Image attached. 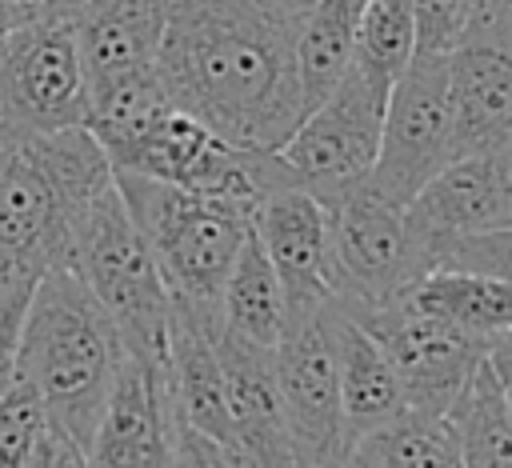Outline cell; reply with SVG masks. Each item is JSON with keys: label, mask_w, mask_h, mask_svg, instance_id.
I'll use <instances>...</instances> for the list:
<instances>
[{"label": "cell", "mask_w": 512, "mask_h": 468, "mask_svg": "<svg viewBox=\"0 0 512 468\" xmlns=\"http://www.w3.org/2000/svg\"><path fill=\"white\" fill-rule=\"evenodd\" d=\"M304 12L308 0H168L156 76L172 108L236 148L276 152L304 116Z\"/></svg>", "instance_id": "cell-1"}, {"label": "cell", "mask_w": 512, "mask_h": 468, "mask_svg": "<svg viewBox=\"0 0 512 468\" xmlns=\"http://www.w3.org/2000/svg\"><path fill=\"white\" fill-rule=\"evenodd\" d=\"M112 184V164L88 128L0 132V296L32 292L72 260L88 204Z\"/></svg>", "instance_id": "cell-2"}, {"label": "cell", "mask_w": 512, "mask_h": 468, "mask_svg": "<svg viewBox=\"0 0 512 468\" xmlns=\"http://www.w3.org/2000/svg\"><path fill=\"white\" fill-rule=\"evenodd\" d=\"M124 356L128 348L116 324L84 288L76 268H48L24 304L16 380H24L40 396L48 420L76 436L84 448Z\"/></svg>", "instance_id": "cell-3"}, {"label": "cell", "mask_w": 512, "mask_h": 468, "mask_svg": "<svg viewBox=\"0 0 512 468\" xmlns=\"http://www.w3.org/2000/svg\"><path fill=\"white\" fill-rule=\"evenodd\" d=\"M176 308L220 328V292L252 232V204L192 192L136 172H112Z\"/></svg>", "instance_id": "cell-4"}, {"label": "cell", "mask_w": 512, "mask_h": 468, "mask_svg": "<svg viewBox=\"0 0 512 468\" xmlns=\"http://www.w3.org/2000/svg\"><path fill=\"white\" fill-rule=\"evenodd\" d=\"M68 268H76L84 288L108 312L124 348L132 356L164 364L172 296H168V284H164L136 220L124 208L116 176L88 204V212L76 228V240H72Z\"/></svg>", "instance_id": "cell-5"}, {"label": "cell", "mask_w": 512, "mask_h": 468, "mask_svg": "<svg viewBox=\"0 0 512 468\" xmlns=\"http://www.w3.org/2000/svg\"><path fill=\"white\" fill-rule=\"evenodd\" d=\"M88 120V72L72 16L0 32V132H60Z\"/></svg>", "instance_id": "cell-6"}, {"label": "cell", "mask_w": 512, "mask_h": 468, "mask_svg": "<svg viewBox=\"0 0 512 468\" xmlns=\"http://www.w3.org/2000/svg\"><path fill=\"white\" fill-rule=\"evenodd\" d=\"M452 160H456V128L448 104V56L416 52L388 92L380 148L364 184L376 196L404 208Z\"/></svg>", "instance_id": "cell-7"}, {"label": "cell", "mask_w": 512, "mask_h": 468, "mask_svg": "<svg viewBox=\"0 0 512 468\" xmlns=\"http://www.w3.org/2000/svg\"><path fill=\"white\" fill-rule=\"evenodd\" d=\"M384 104L388 96H380L348 68L344 80L316 108H308L288 140L276 148L292 184L312 192L324 208L356 188L376 160Z\"/></svg>", "instance_id": "cell-8"}, {"label": "cell", "mask_w": 512, "mask_h": 468, "mask_svg": "<svg viewBox=\"0 0 512 468\" xmlns=\"http://www.w3.org/2000/svg\"><path fill=\"white\" fill-rule=\"evenodd\" d=\"M352 316L376 336V344L400 376L408 408L416 412L448 416L460 392L468 388L476 364L488 356V340L408 304L400 288L368 308H352Z\"/></svg>", "instance_id": "cell-9"}, {"label": "cell", "mask_w": 512, "mask_h": 468, "mask_svg": "<svg viewBox=\"0 0 512 468\" xmlns=\"http://www.w3.org/2000/svg\"><path fill=\"white\" fill-rule=\"evenodd\" d=\"M328 240L332 300L348 312L368 308L428 272L404 228V208L376 196L364 180L328 204Z\"/></svg>", "instance_id": "cell-10"}, {"label": "cell", "mask_w": 512, "mask_h": 468, "mask_svg": "<svg viewBox=\"0 0 512 468\" xmlns=\"http://www.w3.org/2000/svg\"><path fill=\"white\" fill-rule=\"evenodd\" d=\"M272 368L296 468H340L352 452V436L344 424L336 360L320 308L288 316L284 336L272 348Z\"/></svg>", "instance_id": "cell-11"}, {"label": "cell", "mask_w": 512, "mask_h": 468, "mask_svg": "<svg viewBox=\"0 0 512 468\" xmlns=\"http://www.w3.org/2000/svg\"><path fill=\"white\" fill-rule=\"evenodd\" d=\"M512 224V160L508 152H472L444 164L408 204L404 228L424 260L436 268V256L472 232Z\"/></svg>", "instance_id": "cell-12"}, {"label": "cell", "mask_w": 512, "mask_h": 468, "mask_svg": "<svg viewBox=\"0 0 512 468\" xmlns=\"http://www.w3.org/2000/svg\"><path fill=\"white\" fill-rule=\"evenodd\" d=\"M84 452L88 468H172L176 408L164 364L124 356Z\"/></svg>", "instance_id": "cell-13"}, {"label": "cell", "mask_w": 512, "mask_h": 468, "mask_svg": "<svg viewBox=\"0 0 512 468\" xmlns=\"http://www.w3.org/2000/svg\"><path fill=\"white\" fill-rule=\"evenodd\" d=\"M252 232L280 276L288 316L316 312L332 296L328 208L296 184H272L252 208Z\"/></svg>", "instance_id": "cell-14"}, {"label": "cell", "mask_w": 512, "mask_h": 468, "mask_svg": "<svg viewBox=\"0 0 512 468\" xmlns=\"http://www.w3.org/2000/svg\"><path fill=\"white\" fill-rule=\"evenodd\" d=\"M448 104L456 156L512 152V44L492 24H472L448 52Z\"/></svg>", "instance_id": "cell-15"}, {"label": "cell", "mask_w": 512, "mask_h": 468, "mask_svg": "<svg viewBox=\"0 0 512 468\" xmlns=\"http://www.w3.org/2000/svg\"><path fill=\"white\" fill-rule=\"evenodd\" d=\"M216 356L224 368V404H228V448L240 468H296L292 440L284 424V404L276 388L272 348L248 344L216 328Z\"/></svg>", "instance_id": "cell-16"}, {"label": "cell", "mask_w": 512, "mask_h": 468, "mask_svg": "<svg viewBox=\"0 0 512 468\" xmlns=\"http://www.w3.org/2000/svg\"><path fill=\"white\" fill-rule=\"evenodd\" d=\"M320 320H324V332L332 344L336 380H340V408H344V424H348V436L356 448L368 432L396 420L408 408V400H404V388H400L392 360L384 356L376 336L352 312H344L328 296L320 304Z\"/></svg>", "instance_id": "cell-17"}, {"label": "cell", "mask_w": 512, "mask_h": 468, "mask_svg": "<svg viewBox=\"0 0 512 468\" xmlns=\"http://www.w3.org/2000/svg\"><path fill=\"white\" fill-rule=\"evenodd\" d=\"M168 24V0H84L72 12V32L88 72V88L156 64Z\"/></svg>", "instance_id": "cell-18"}, {"label": "cell", "mask_w": 512, "mask_h": 468, "mask_svg": "<svg viewBox=\"0 0 512 468\" xmlns=\"http://www.w3.org/2000/svg\"><path fill=\"white\" fill-rule=\"evenodd\" d=\"M212 336H216L212 324L172 304L164 376H168L176 420L228 448L232 432H228V404H224V368H220Z\"/></svg>", "instance_id": "cell-19"}, {"label": "cell", "mask_w": 512, "mask_h": 468, "mask_svg": "<svg viewBox=\"0 0 512 468\" xmlns=\"http://www.w3.org/2000/svg\"><path fill=\"white\" fill-rule=\"evenodd\" d=\"M284 324H288V300H284L280 276L268 252L260 248L256 232H248L220 292V328L236 340L276 348V340L284 336Z\"/></svg>", "instance_id": "cell-20"}, {"label": "cell", "mask_w": 512, "mask_h": 468, "mask_svg": "<svg viewBox=\"0 0 512 468\" xmlns=\"http://www.w3.org/2000/svg\"><path fill=\"white\" fill-rule=\"evenodd\" d=\"M408 304L452 320L456 328L480 336V340H496L504 332H512V284L492 280V276H476V272H456V268H432L420 280L400 288Z\"/></svg>", "instance_id": "cell-21"}, {"label": "cell", "mask_w": 512, "mask_h": 468, "mask_svg": "<svg viewBox=\"0 0 512 468\" xmlns=\"http://www.w3.org/2000/svg\"><path fill=\"white\" fill-rule=\"evenodd\" d=\"M360 4L364 0H308L296 40V76H300L304 112L316 108L352 68Z\"/></svg>", "instance_id": "cell-22"}, {"label": "cell", "mask_w": 512, "mask_h": 468, "mask_svg": "<svg viewBox=\"0 0 512 468\" xmlns=\"http://www.w3.org/2000/svg\"><path fill=\"white\" fill-rule=\"evenodd\" d=\"M416 56V24L404 0H364L352 40V72L380 96L392 92L400 72Z\"/></svg>", "instance_id": "cell-23"}, {"label": "cell", "mask_w": 512, "mask_h": 468, "mask_svg": "<svg viewBox=\"0 0 512 468\" xmlns=\"http://www.w3.org/2000/svg\"><path fill=\"white\" fill-rule=\"evenodd\" d=\"M356 448H364L380 468H468L452 416L404 408L384 428L368 432Z\"/></svg>", "instance_id": "cell-24"}, {"label": "cell", "mask_w": 512, "mask_h": 468, "mask_svg": "<svg viewBox=\"0 0 512 468\" xmlns=\"http://www.w3.org/2000/svg\"><path fill=\"white\" fill-rule=\"evenodd\" d=\"M448 416L456 424L468 468H512V420L488 356L476 364L468 388L460 392Z\"/></svg>", "instance_id": "cell-25"}, {"label": "cell", "mask_w": 512, "mask_h": 468, "mask_svg": "<svg viewBox=\"0 0 512 468\" xmlns=\"http://www.w3.org/2000/svg\"><path fill=\"white\" fill-rule=\"evenodd\" d=\"M44 424L48 412L40 396L24 380H12V388L0 396V468H28Z\"/></svg>", "instance_id": "cell-26"}, {"label": "cell", "mask_w": 512, "mask_h": 468, "mask_svg": "<svg viewBox=\"0 0 512 468\" xmlns=\"http://www.w3.org/2000/svg\"><path fill=\"white\" fill-rule=\"evenodd\" d=\"M436 268L476 272V276H492V280L512 284V224L484 228V232H472V236L452 240L436 256Z\"/></svg>", "instance_id": "cell-27"}, {"label": "cell", "mask_w": 512, "mask_h": 468, "mask_svg": "<svg viewBox=\"0 0 512 468\" xmlns=\"http://www.w3.org/2000/svg\"><path fill=\"white\" fill-rule=\"evenodd\" d=\"M416 24L420 56H448L472 28V0H404Z\"/></svg>", "instance_id": "cell-28"}, {"label": "cell", "mask_w": 512, "mask_h": 468, "mask_svg": "<svg viewBox=\"0 0 512 468\" xmlns=\"http://www.w3.org/2000/svg\"><path fill=\"white\" fill-rule=\"evenodd\" d=\"M172 468H240V460L220 440H212V436L176 420V460H172Z\"/></svg>", "instance_id": "cell-29"}, {"label": "cell", "mask_w": 512, "mask_h": 468, "mask_svg": "<svg viewBox=\"0 0 512 468\" xmlns=\"http://www.w3.org/2000/svg\"><path fill=\"white\" fill-rule=\"evenodd\" d=\"M28 468H88V452L76 436H68L60 424L48 420L28 456Z\"/></svg>", "instance_id": "cell-30"}, {"label": "cell", "mask_w": 512, "mask_h": 468, "mask_svg": "<svg viewBox=\"0 0 512 468\" xmlns=\"http://www.w3.org/2000/svg\"><path fill=\"white\" fill-rule=\"evenodd\" d=\"M28 296L32 292H8V296H0V396L16 380V340H20V320H24Z\"/></svg>", "instance_id": "cell-31"}, {"label": "cell", "mask_w": 512, "mask_h": 468, "mask_svg": "<svg viewBox=\"0 0 512 468\" xmlns=\"http://www.w3.org/2000/svg\"><path fill=\"white\" fill-rule=\"evenodd\" d=\"M84 0H0V32L32 20H52V16H72Z\"/></svg>", "instance_id": "cell-32"}, {"label": "cell", "mask_w": 512, "mask_h": 468, "mask_svg": "<svg viewBox=\"0 0 512 468\" xmlns=\"http://www.w3.org/2000/svg\"><path fill=\"white\" fill-rule=\"evenodd\" d=\"M480 24H492V28L512 44V0H500V4H496V12H492L488 20H480Z\"/></svg>", "instance_id": "cell-33"}, {"label": "cell", "mask_w": 512, "mask_h": 468, "mask_svg": "<svg viewBox=\"0 0 512 468\" xmlns=\"http://www.w3.org/2000/svg\"><path fill=\"white\" fill-rule=\"evenodd\" d=\"M340 468H380V464H376V460H372L364 448H352V452L344 456V464H340Z\"/></svg>", "instance_id": "cell-34"}, {"label": "cell", "mask_w": 512, "mask_h": 468, "mask_svg": "<svg viewBox=\"0 0 512 468\" xmlns=\"http://www.w3.org/2000/svg\"><path fill=\"white\" fill-rule=\"evenodd\" d=\"M496 4H500V0H472V24L488 20V16L496 12Z\"/></svg>", "instance_id": "cell-35"}, {"label": "cell", "mask_w": 512, "mask_h": 468, "mask_svg": "<svg viewBox=\"0 0 512 468\" xmlns=\"http://www.w3.org/2000/svg\"><path fill=\"white\" fill-rule=\"evenodd\" d=\"M496 380H500V376H496ZM500 392H504V408H508V420H512V376L500 380Z\"/></svg>", "instance_id": "cell-36"}, {"label": "cell", "mask_w": 512, "mask_h": 468, "mask_svg": "<svg viewBox=\"0 0 512 468\" xmlns=\"http://www.w3.org/2000/svg\"><path fill=\"white\" fill-rule=\"evenodd\" d=\"M508 160H512V152H508Z\"/></svg>", "instance_id": "cell-37"}]
</instances>
